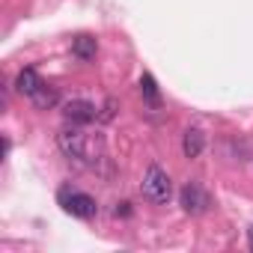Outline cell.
<instances>
[{
	"label": "cell",
	"mask_w": 253,
	"mask_h": 253,
	"mask_svg": "<svg viewBox=\"0 0 253 253\" xmlns=\"http://www.w3.org/2000/svg\"><path fill=\"white\" fill-rule=\"evenodd\" d=\"M57 146L75 164L95 167L104 158V140H101V134H89V131H81V128H63L57 134Z\"/></svg>",
	"instance_id": "obj_1"
},
{
	"label": "cell",
	"mask_w": 253,
	"mask_h": 253,
	"mask_svg": "<svg viewBox=\"0 0 253 253\" xmlns=\"http://www.w3.org/2000/svg\"><path fill=\"white\" fill-rule=\"evenodd\" d=\"M140 191H143V197H146L149 203L164 206V203L173 197V182H170V176H167L158 164H149V167H146V173H143Z\"/></svg>",
	"instance_id": "obj_2"
},
{
	"label": "cell",
	"mask_w": 253,
	"mask_h": 253,
	"mask_svg": "<svg viewBox=\"0 0 253 253\" xmlns=\"http://www.w3.org/2000/svg\"><path fill=\"white\" fill-rule=\"evenodd\" d=\"M60 203H63V209H66L69 214H75V217H81V220H89V217H95V211H98L95 200H92L89 194H81V191H63V194H60Z\"/></svg>",
	"instance_id": "obj_3"
},
{
	"label": "cell",
	"mask_w": 253,
	"mask_h": 253,
	"mask_svg": "<svg viewBox=\"0 0 253 253\" xmlns=\"http://www.w3.org/2000/svg\"><path fill=\"white\" fill-rule=\"evenodd\" d=\"M179 203H182V209H185L188 214H203V211H209L211 197L203 191L200 182H188V185L182 188V194H179Z\"/></svg>",
	"instance_id": "obj_4"
},
{
	"label": "cell",
	"mask_w": 253,
	"mask_h": 253,
	"mask_svg": "<svg viewBox=\"0 0 253 253\" xmlns=\"http://www.w3.org/2000/svg\"><path fill=\"white\" fill-rule=\"evenodd\" d=\"M63 116H66V122H72V125H89V122L98 119V107H95L92 101H86V98H72V101H66Z\"/></svg>",
	"instance_id": "obj_5"
},
{
	"label": "cell",
	"mask_w": 253,
	"mask_h": 253,
	"mask_svg": "<svg viewBox=\"0 0 253 253\" xmlns=\"http://www.w3.org/2000/svg\"><path fill=\"white\" fill-rule=\"evenodd\" d=\"M203 149H206V137H203V131H200V128H188V131H185V140H182V152H185V158H200Z\"/></svg>",
	"instance_id": "obj_6"
},
{
	"label": "cell",
	"mask_w": 253,
	"mask_h": 253,
	"mask_svg": "<svg viewBox=\"0 0 253 253\" xmlns=\"http://www.w3.org/2000/svg\"><path fill=\"white\" fill-rule=\"evenodd\" d=\"M95 51H98V45H95V39L92 36H86V33H81V36H75L72 39V54L78 57V60H95Z\"/></svg>",
	"instance_id": "obj_7"
},
{
	"label": "cell",
	"mask_w": 253,
	"mask_h": 253,
	"mask_svg": "<svg viewBox=\"0 0 253 253\" xmlns=\"http://www.w3.org/2000/svg\"><path fill=\"white\" fill-rule=\"evenodd\" d=\"M39 86H42V78H39L33 69H24V72H18V78H15V89H18L21 95H27V98H30V95H33Z\"/></svg>",
	"instance_id": "obj_8"
},
{
	"label": "cell",
	"mask_w": 253,
	"mask_h": 253,
	"mask_svg": "<svg viewBox=\"0 0 253 253\" xmlns=\"http://www.w3.org/2000/svg\"><path fill=\"white\" fill-rule=\"evenodd\" d=\"M30 101L39 107V110H48V107H54L57 101H60V95H57V89L54 86H48V84H42L33 95H30Z\"/></svg>",
	"instance_id": "obj_9"
},
{
	"label": "cell",
	"mask_w": 253,
	"mask_h": 253,
	"mask_svg": "<svg viewBox=\"0 0 253 253\" xmlns=\"http://www.w3.org/2000/svg\"><path fill=\"white\" fill-rule=\"evenodd\" d=\"M140 92H143V98H146L149 104H158V84H155L152 75H143V78H140Z\"/></svg>",
	"instance_id": "obj_10"
},
{
	"label": "cell",
	"mask_w": 253,
	"mask_h": 253,
	"mask_svg": "<svg viewBox=\"0 0 253 253\" xmlns=\"http://www.w3.org/2000/svg\"><path fill=\"white\" fill-rule=\"evenodd\" d=\"M113 214H116V217H119V214H122V217H125V214H131V203H116Z\"/></svg>",
	"instance_id": "obj_11"
},
{
	"label": "cell",
	"mask_w": 253,
	"mask_h": 253,
	"mask_svg": "<svg viewBox=\"0 0 253 253\" xmlns=\"http://www.w3.org/2000/svg\"><path fill=\"white\" fill-rule=\"evenodd\" d=\"M247 238H250V247H253V229H250V232H247Z\"/></svg>",
	"instance_id": "obj_12"
}]
</instances>
